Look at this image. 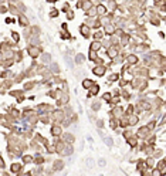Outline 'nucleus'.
<instances>
[{
    "label": "nucleus",
    "instance_id": "obj_17",
    "mask_svg": "<svg viewBox=\"0 0 166 176\" xmlns=\"http://www.w3.org/2000/svg\"><path fill=\"white\" fill-rule=\"evenodd\" d=\"M114 31H115V30H114V27H112V26H108V27H107V33H114Z\"/></svg>",
    "mask_w": 166,
    "mask_h": 176
},
{
    "label": "nucleus",
    "instance_id": "obj_1",
    "mask_svg": "<svg viewBox=\"0 0 166 176\" xmlns=\"http://www.w3.org/2000/svg\"><path fill=\"white\" fill-rule=\"evenodd\" d=\"M104 73H105V67H102V65L94 68V74H95V75L101 77V75H104Z\"/></svg>",
    "mask_w": 166,
    "mask_h": 176
},
{
    "label": "nucleus",
    "instance_id": "obj_6",
    "mask_svg": "<svg viewBox=\"0 0 166 176\" xmlns=\"http://www.w3.org/2000/svg\"><path fill=\"white\" fill-rule=\"evenodd\" d=\"M81 33H83L85 37H88V34H90V30H87V27H85V26H83V27H81Z\"/></svg>",
    "mask_w": 166,
    "mask_h": 176
},
{
    "label": "nucleus",
    "instance_id": "obj_14",
    "mask_svg": "<svg viewBox=\"0 0 166 176\" xmlns=\"http://www.w3.org/2000/svg\"><path fill=\"white\" fill-rule=\"evenodd\" d=\"M100 107H101L100 102H95V104L92 105V109H94V111H98V109H100Z\"/></svg>",
    "mask_w": 166,
    "mask_h": 176
},
{
    "label": "nucleus",
    "instance_id": "obj_21",
    "mask_svg": "<svg viewBox=\"0 0 166 176\" xmlns=\"http://www.w3.org/2000/svg\"><path fill=\"white\" fill-rule=\"evenodd\" d=\"M51 70H53V71H55V73H58V67H57V64H53Z\"/></svg>",
    "mask_w": 166,
    "mask_h": 176
},
{
    "label": "nucleus",
    "instance_id": "obj_24",
    "mask_svg": "<svg viewBox=\"0 0 166 176\" xmlns=\"http://www.w3.org/2000/svg\"><path fill=\"white\" fill-rule=\"evenodd\" d=\"M104 98H105V100H109V98H111V95H109V94H105V95H104Z\"/></svg>",
    "mask_w": 166,
    "mask_h": 176
},
{
    "label": "nucleus",
    "instance_id": "obj_15",
    "mask_svg": "<svg viewBox=\"0 0 166 176\" xmlns=\"http://www.w3.org/2000/svg\"><path fill=\"white\" fill-rule=\"evenodd\" d=\"M159 169H160V172H162V173L165 172V162H160V163H159Z\"/></svg>",
    "mask_w": 166,
    "mask_h": 176
},
{
    "label": "nucleus",
    "instance_id": "obj_20",
    "mask_svg": "<svg viewBox=\"0 0 166 176\" xmlns=\"http://www.w3.org/2000/svg\"><path fill=\"white\" fill-rule=\"evenodd\" d=\"M98 13H101V14H104V13H105V7H102V6H100V7H98Z\"/></svg>",
    "mask_w": 166,
    "mask_h": 176
},
{
    "label": "nucleus",
    "instance_id": "obj_3",
    "mask_svg": "<svg viewBox=\"0 0 166 176\" xmlns=\"http://www.w3.org/2000/svg\"><path fill=\"white\" fill-rule=\"evenodd\" d=\"M51 134L55 135V136H58V135L61 134V129H60L58 126H53V129H51Z\"/></svg>",
    "mask_w": 166,
    "mask_h": 176
},
{
    "label": "nucleus",
    "instance_id": "obj_8",
    "mask_svg": "<svg viewBox=\"0 0 166 176\" xmlns=\"http://www.w3.org/2000/svg\"><path fill=\"white\" fill-rule=\"evenodd\" d=\"M108 56H109V57H115V56H116V50H115V48H109V50H108Z\"/></svg>",
    "mask_w": 166,
    "mask_h": 176
},
{
    "label": "nucleus",
    "instance_id": "obj_18",
    "mask_svg": "<svg viewBox=\"0 0 166 176\" xmlns=\"http://www.w3.org/2000/svg\"><path fill=\"white\" fill-rule=\"evenodd\" d=\"M98 163H100V166H102V168H104L107 162H105V159H100V160H98Z\"/></svg>",
    "mask_w": 166,
    "mask_h": 176
},
{
    "label": "nucleus",
    "instance_id": "obj_13",
    "mask_svg": "<svg viewBox=\"0 0 166 176\" xmlns=\"http://www.w3.org/2000/svg\"><path fill=\"white\" fill-rule=\"evenodd\" d=\"M104 141H105V143H107L108 146H111V145H112V139H111V138H107V136H104Z\"/></svg>",
    "mask_w": 166,
    "mask_h": 176
},
{
    "label": "nucleus",
    "instance_id": "obj_26",
    "mask_svg": "<svg viewBox=\"0 0 166 176\" xmlns=\"http://www.w3.org/2000/svg\"><path fill=\"white\" fill-rule=\"evenodd\" d=\"M0 1H1V0H0Z\"/></svg>",
    "mask_w": 166,
    "mask_h": 176
},
{
    "label": "nucleus",
    "instance_id": "obj_7",
    "mask_svg": "<svg viewBox=\"0 0 166 176\" xmlns=\"http://www.w3.org/2000/svg\"><path fill=\"white\" fill-rule=\"evenodd\" d=\"M128 61H129L131 64H135V63L138 61V58H136L135 56H129V57H128Z\"/></svg>",
    "mask_w": 166,
    "mask_h": 176
},
{
    "label": "nucleus",
    "instance_id": "obj_4",
    "mask_svg": "<svg viewBox=\"0 0 166 176\" xmlns=\"http://www.w3.org/2000/svg\"><path fill=\"white\" fill-rule=\"evenodd\" d=\"M92 84H94V83H92L91 80H84V83H83V87H84V88H90V87H91Z\"/></svg>",
    "mask_w": 166,
    "mask_h": 176
},
{
    "label": "nucleus",
    "instance_id": "obj_16",
    "mask_svg": "<svg viewBox=\"0 0 166 176\" xmlns=\"http://www.w3.org/2000/svg\"><path fill=\"white\" fill-rule=\"evenodd\" d=\"M18 169H20V165H13V166H11V170H13V172H17V170H18Z\"/></svg>",
    "mask_w": 166,
    "mask_h": 176
},
{
    "label": "nucleus",
    "instance_id": "obj_22",
    "mask_svg": "<svg viewBox=\"0 0 166 176\" xmlns=\"http://www.w3.org/2000/svg\"><path fill=\"white\" fill-rule=\"evenodd\" d=\"M87 163H88V166H90V168H92V159H88V160H87Z\"/></svg>",
    "mask_w": 166,
    "mask_h": 176
},
{
    "label": "nucleus",
    "instance_id": "obj_9",
    "mask_svg": "<svg viewBox=\"0 0 166 176\" xmlns=\"http://www.w3.org/2000/svg\"><path fill=\"white\" fill-rule=\"evenodd\" d=\"M97 48H100V43H98V41L92 43V44H91V50L94 51V50H97Z\"/></svg>",
    "mask_w": 166,
    "mask_h": 176
},
{
    "label": "nucleus",
    "instance_id": "obj_23",
    "mask_svg": "<svg viewBox=\"0 0 166 176\" xmlns=\"http://www.w3.org/2000/svg\"><path fill=\"white\" fill-rule=\"evenodd\" d=\"M57 16V10H53V11H51V17H55Z\"/></svg>",
    "mask_w": 166,
    "mask_h": 176
},
{
    "label": "nucleus",
    "instance_id": "obj_10",
    "mask_svg": "<svg viewBox=\"0 0 166 176\" xmlns=\"http://www.w3.org/2000/svg\"><path fill=\"white\" fill-rule=\"evenodd\" d=\"M50 60H51L50 54H44V56H43V61H44V63H50Z\"/></svg>",
    "mask_w": 166,
    "mask_h": 176
},
{
    "label": "nucleus",
    "instance_id": "obj_25",
    "mask_svg": "<svg viewBox=\"0 0 166 176\" xmlns=\"http://www.w3.org/2000/svg\"><path fill=\"white\" fill-rule=\"evenodd\" d=\"M47 1H55V0H47Z\"/></svg>",
    "mask_w": 166,
    "mask_h": 176
},
{
    "label": "nucleus",
    "instance_id": "obj_12",
    "mask_svg": "<svg viewBox=\"0 0 166 176\" xmlns=\"http://www.w3.org/2000/svg\"><path fill=\"white\" fill-rule=\"evenodd\" d=\"M136 122H138V118L135 117V115H133V117H131V121H129V124H131V125H135Z\"/></svg>",
    "mask_w": 166,
    "mask_h": 176
},
{
    "label": "nucleus",
    "instance_id": "obj_5",
    "mask_svg": "<svg viewBox=\"0 0 166 176\" xmlns=\"http://www.w3.org/2000/svg\"><path fill=\"white\" fill-rule=\"evenodd\" d=\"M75 61H77L78 64H81V63L84 61V56H83V54H78V56L75 57Z\"/></svg>",
    "mask_w": 166,
    "mask_h": 176
},
{
    "label": "nucleus",
    "instance_id": "obj_19",
    "mask_svg": "<svg viewBox=\"0 0 166 176\" xmlns=\"http://www.w3.org/2000/svg\"><path fill=\"white\" fill-rule=\"evenodd\" d=\"M61 168H63V163H61L60 160H58V162H55V169H61Z\"/></svg>",
    "mask_w": 166,
    "mask_h": 176
},
{
    "label": "nucleus",
    "instance_id": "obj_11",
    "mask_svg": "<svg viewBox=\"0 0 166 176\" xmlns=\"http://www.w3.org/2000/svg\"><path fill=\"white\" fill-rule=\"evenodd\" d=\"M18 20H20V23H21L23 26H26L27 23H28V21H27V19H26L24 16H20V19H18Z\"/></svg>",
    "mask_w": 166,
    "mask_h": 176
},
{
    "label": "nucleus",
    "instance_id": "obj_2",
    "mask_svg": "<svg viewBox=\"0 0 166 176\" xmlns=\"http://www.w3.org/2000/svg\"><path fill=\"white\" fill-rule=\"evenodd\" d=\"M38 48H37V47H30V51H28V54H30V56H31V57H37V56H38Z\"/></svg>",
    "mask_w": 166,
    "mask_h": 176
}]
</instances>
